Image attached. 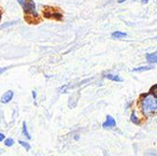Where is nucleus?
<instances>
[{
	"instance_id": "nucleus-3",
	"label": "nucleus",
	"mask_w": 157,
	"mask_h": 156,
	"mask_svg": "<svg viewBox=\"0 0 157 156\" xmlns=\"http://www.w3.org/2000/svg\"><path fill=\"white\" fill-rule=\"evenodd\" d=\"M117 123H116V120L113 117L111 116H106V120L103 123V128L104 129H110V128H114V127H116Z\"/></svg>"
},
{
	"instance_id": "nucleus-1",
	"label": "nucleus",
	"mask_w": 157,
	"mask_h": 156,
	"mask_svg": "<svg viewBox=\"0 0 157 156\" xmlns=\"http://www.w3.org/2000/svg\"><path fill=\"white\" fill-rule=\"evenodd\" d=\"M142 111L145 115H150L154 113L157 109V100L155 95H146L144 99L141 101Z\"/></svg>"
},
{
	"instance_id": "nucleus-15",
	"label": "nucleus",
	"mask_w": 157,
	"mask_h": 156,
	"mask_svg": "<svg viewBox=\"0 0 157 156\" xmlns=\"http://www.w3.org/2000/svg\"><path fill=\"white\" fill-rule=\"evenodd\" d=\"M4 139H5V135L4 134H0V142H2Z\"/></svg>"
},
{
	"instance_id": "nucleus-11",
	"label": "nucleus",
	"mask_w": 157,
	"mask_h": 156,
	"mask_svg": "<svg viewBox=\"0 0 157 156\" xmlns=\"http://www.w3.org/2000/svg\"><path fill=\"white\" fill-rule=\"evenodd\" d=\"M19 143H20V145L22 146V147H24L25 149V150H29L30 149H31V146L28 144L27 142H25V141H23V140H20L19 141Z\"/></svg>"
},
{
	"instance_id": "nucleus-14",
	"label": "nucleus",
	"mask_w": 157,
	"mask_h": 156,
	"mask_svg": "<svg viewBox=\"0 0 157 156\" xmlns=\"http://www.w3.org/2000/svg\"><path fill=\"white\" fill-rule=\"evenodd\" d=\"M9 68L8 67H6V68H0V75H1L3 73H5L6 72V70H8Z\"/></svg>"
},
{
	"instance_id": "nucleus-4",
	"label": "nucleus",
	"mask_w": 157,
	"mask_h": 156,
	"mask_svg": "<svg viewBox=\"0 0 157 156\" xmlns=\"http://www.w3.org/2000/svg\"><path fill=\"white\" fill-rule=\"evenodd\" d=\"M12 98H13V91L12 90H8L7 92H5L2 97H1V103L2 104H9L11 100H12Z\"/></svg>"
},
{
	"instance_id": "nucleus-12",
	"label": "nucleus",
	"mask_w": 157,
	"mask_h": 156,
	"mask_svg": "<svg viewBox=\"0 0 157 156\" xmlns=\"http://www.w3.org/2000/svg\"><path fill=\"white\" fill-rule=\"evenodd\" d=\"M5 145L7 146V147H12L13 146V144H14V140L12 139V138H8V139H6L5 140Z\"/></svg>"
},
{
	"instance_id": "nucleus-13",
	"label": "nucleus",
	"mask_w": 157,
	"mask_h": 156,
	"mask_svg": "<svg viewBox=\"0 0 157 156\" xmlns=\"http://www.w3.org/2000/svg\"><path fill=\"white\" fill-rule=\"evenodd\" d=\"M131 121H133V122L136 123V124H138V123H139L138 118H136V113H135V112H133V113H132V115H131Z\"/></svg>"
},
{
	"instance_id": "nucleus-5",
	"label": "nucleus",
	"mask_w": 157,
	"mask_h": 156,
	"mask_svg": "<svg viewBox=\"0 0 157 156\" xmlns=\"http://www.w3.org/2000/svg\"><path fill=\"white\" fill-rule=\"evenodd\" d=\"M105 77L111 80V81H114V82H122V79L119 76V75H115V74H105Z\"/></svg>"
},
{
	"instance_id": "nucleus-18",
	"label": "nucleus",
	"mask_w": 157,
	"mask_h": 156,
	"mask_svg": "<svg viewBox=\"0 0 157 156\" xmlns=\"http://www.w3.org/2000/svg\"><path fill=\"white\" fill-rule=\"evenodd\" d=\"M124 1H126V0H119L118 2H119V3L121 4V3H122V2H124Z\"/></svg>"
},
{
	"instance_id": "nucleus-9",
	"label": "nucleus",
	"mask_w": 157,
	"mask_h": 156,
	"mask_svg": "<svg viewBox=\"0 0 157 156\" xmlns=\"http://www.w3.org/2000/svg\"><path fill=\"white\" fill-rule=\"evenodd\" d=\"M23 135L25 136H26V138L31 139V135H30V134L28 133V131H27V127H26V123L25 122L23 123Z\"/></svg>"
},
{
	"instance_id": "nucleus-8",
	"label": "nucleus",
	"mask_w": 157,
	"mask_h": 156,
	"mask_svg": "<svg viewBox=\"0 0 157 156\" xmlns=\"http://www.w3.org/2000/svg\"><path fill=\"white\" fill-rule=\"evenodd\" d=\"M126 36H127V34L125 32H121V31H115L111 34V37L113 39H121V38H124Z\"/></svg>"
},
{
	"instance_id": "nucleus-16",
	"label": "nucleus",
	"mask_w": 157,
	"mask_h": 156,
	"mask_svg": "<svg viewBox=\"0 0 157 156\" xmlns=\"http://www.w3.org/2000/svg\"><path fill=\"white\" fill-rule=\"evenodd\" d=\"M32 97H33V100H36V98H37V93L35 90L32 91Z\"/></svg>"
},
{
	"instance_id": "nucleus-2",
	"label": "nucleus",
	"mask_w": 157,
	"mask_h": 156,
	"mask_svg": "<svg viewBox=\"0 0 157 156\" xmlns=\"http://www.w3.org/2000/svg\"><path fill=\"white\" fill-rule=\"evenodd\" d=\"M18 3L23 7L25 12L26 13H30V14H34V15H38V13L36 11V6L33 0H17Z\"/></svg>"
},
{
	"instance_id": "nucleus-6",
	"label": "nucleus",
	"mask_w": 157,
	"mask_h": 156,
	"mask_svg": "<svg viewBox=\"0 0 157 156\" xmlns=\"http://www.w3.org/2000/svg\"><path fill=\"white\" fill-rule=\"evenodd\" d=\"M146 59L149 63H156L157 61V55L156 53L153 54H147L146 55Z\"/></svg>"
},
{
	"instance_id": "nucleus-7",
	"label": "nucleus",
	"mask_w": 157,
	"mask_h": 156,
	"mask_svg": "<svg viewBox=\"0 0 157 156\" xmlns=\"http://www.w3.org/2000/svg\"><path fill=\"white\" fill-rule=\"evenodd\" d=\"M153 69L152 66H142V67H138V68H135L133 70L134 73H141V72H145V70H149Z\"/></svg>"
},
{
	"instance_id": "nucleus-17",
	"label": "nucleus",
	"mask_w": 157,
	"mask_h": 156,
	"mask_svg": "<svg viewBox=\"0 0 157 156\" xmlns=\"http://www.w3.org/2000/svg\"><path fill=\"white\" fill-rule=\"evenodd\" d=\"M148 1H149V0H142V3H148Z\"/></svg>"
},
{
	"instance_id": "nucleus-10",
	"label": "nucleus",
	"mask_w": 157,
	"mask_h": 156,
	"mask_svg": "<svg viewBox=\"0 0 157 156\" xmlns=\"http://www.w3.org/2000/svg\"><path fill=\"white\" fill-rule=\"evenodd\" d=\"M16 23H18V21H17V20H15V21H11V22H8V23H5V24H3V25H0V29H3V28H7V27H9V26H11V25H15Z\"/></svg>"
}]
</instances>
